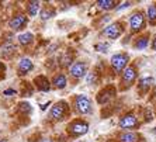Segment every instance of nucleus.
Wrapping results in <instances>:
<instances>
[{
  "instance_id": "obj_1",
  "label": "nucleus",
  "mask_w": 156,
  "mask_h": 142,
  "mask_svg": "<svg viewBox=\"0 0 156 142\" xmlns=\"http://www.w3.org/2000/svg\"><path fill=\"white\" fill-rule=\"evenodd\" d=\"M138 79V69L135 65H129L121 72L120 76V90L125 91L134 86V83Z\"/></svg>"
},
{
  "instance_id": "obj_2",
  "label": "nucleus",
  "mask_w": 156,
  "mask_h": 142,
  "mask_svg": "<svg viewBox=\"0 0 156 142\" xmlns=\"http://www.w3.org/2000/svg\"><path fill=\"white\" fill-rule=\"evenodd\" d=\"M128 27L132 34H139L146 28V17L142 10H135L128 18Z\"/></svg>"
},
{
  "instance_id": "obj_3",
  "label": "nucleus",
  "mask_w": 156,
  "mask_h": 142,
  "mask_svg": "<svg viewBox=\"0 0 156 142\" xmlns=\"http://www.w3.org/2000/svg\"><path fill=\"white\" fill-rule=\"evenodd\" d=\"M129 63V55L127 52H115V54L110 58V66H111V70H113L115 75H121L125 68Z\"/></svg>"
},
{
  "instance_id": "obj_4",
  "label": "nucleus",
  "mask_w": 156,
  "mask_h": 142,
  "mask_svg": "<svg viewBox=\"0 0 156 142\" xmlns=\"http://www.w3.org/2000/svg\"><path fill=\"white\" fill-rule=\"evenodd\" d=\"M73 108L79 115L93 113V103L86 94H77L73 98Z\"/></svg>"
},
{
  "instance_id": "obj_5",
  "label": "nucleus",
  "mask_w": 156,
  "mask_h": 142,
  "mask_svg": "<svg viewBox=\"0 0 156 142\" xmlns=\"http://www.w3.org/2000/svg\"><path fill=\"white\" fill-rule=\"evenodd\" d=\"M87 131H89V122L82 118H76L68 124V134L72 138H79L82 135L87 134Z\"/></svg>"
},
{
  "instance_id": "obj_6",
  "label": "nucleus",
  "mask_w": 156,
  "mask_h": 142,
  "mask_svg": "<svg viewBox=\"0 0 156 142\" xmlns=\"http://www.w3.org/2000/svg\"><path fill=\"white\" fill-rule=\"evenodd\" d=\"M69 115V106L66 101H58L52 106L51 111H49V117L55 121H62Z\"/></svg>"
},
{
  "instance_id": "obj_7",
  "label": "nucleus",
  "mask_w": 156,
  "mask_h": 142,
  "mask_svg": "<svg viewBox=\"0 0 156 142\" xmlns=\"http://www.w3.org/2000/svg\"><path fill=\"white\" fill-rule=\"evenodd\" d=\"M124 33H125V27H124L122 21L111 23L110 26H107L103 30V35L108 40H118Z\"/></svg>"
},
{
  "instance_id": "obj_8",
  "label": "nucleus",
  "mask_w": 156,
  "mask_h": 142,
  "mask_svg": "<svg viewBox=\"0 0 156 142\" xmlns=\"http://www.w3.org/2000/svg\"><path fill=\"white\" fill-rule=\"evenodd\" d=\"M118 127L122 131H135L139 128V120L136 118V115L132 113L124 114L118 121Z\"/></svg>"
},
{
  "instance_id": "obj_9",
  "label": "nucleus",
  "mask_w": 156,
  "mask_h": 142,
  "mask_svg": "<svg viewBox=\"0 0 156 142\" xmlns=\"http://www.w3.org/2000/svg\"><path fill=\"white\" fill-rule=\"evenodd\" d=\"M87 73H89V63L86 61H75L69 68V75L76 80L86 77Z\"/></svg>"
},
{
  "instance_id": "obj_10",
  "label": "nucleus",
  "mask_w": 156,
  "mask_h": 142,
  "mask_svg": "<svg viewBox=\"0 0 156 142\" xmlns=\"http://www.w3.org/2000/svg\"><path fill=\"white\" fill-rule=\"evenodd\" d=\"M27 24H28V17L26 14H21V13L14 14L10 18V21H9V27L13 31H20V30L26 28Z\"/></svg>"
},
{
  "instance_id": "obj_11",
  "label": "nucleus",
  "mask_w": 156,
  "mask_h": 142,
  "mask_svg": "<svg viewBox=\"0 0 156 142\" xmlns=\"http://www.w3.org/2000/svg\"><path fill=\"white\" fill-rule=\"evenodd\" d=\"M115 93H117V89L114 86H105L104 89H101L98 91L96 100H97L98 104H105V103H108L110 100H113L115 97Z\"/></svg>"
},
{
  "instance_id": "obj_12",
  "label": "nucleus",
  "mask_w": 156,
  "mask_h": 142,
  "mask_svg": "<svg viewBox=\"0 0 156 142\" xmlns=\"http://www.w3.org/2000/svg\"><path fill=\"white\" fill-rule=\"evenodd\" d=\"M144 137L134 131H122L118 135V142H142Z\"/></svg>"
},
{
  "instance_id": "obj_13",
  "label": "nucleus",
  "mask_w": 156,
  "mask_h": 142,
  "mask_svg": "<svg viewBox=\"0 0 156 142\" xmlns=\"http://www.w3.org/2000/svg\"><path fill=\"white\" fill-rule=\"evenodd\" d=\"M33 69H34V63L30 58H21L18 61L17 70H18V75H20V76H24V75L30 73Z\"/></svg>"
},
{
  "instance_id": "obj_14",
  "label": "nucleus",
  "mask_w": 156,
  "mask_h": 142,
  "mask_svg": "<svg viewBox=\"0 0 156 142\" xmlns=\"http://www.w3.org/2000/svg\"><path fill=\"white\" fill-rule=\"evenodd\" d=\"M149 38H151V34L149 33H145V34H142V35H139L138 38H135L134 44H132L134 49H136V51H144V49H146L149 45Z\"/></svg>"
},
{
  "instance_id": "obj_15",
  "label": "nucleus",
  "mask_w": 156,
  "mask_h": 142,
  "mask_svg": "<svg viewBox=\"0 0 156 142\" xmlns=\"http://www.w3.org/2000/svg\"><path fill=\"white\" fill-rule=\"evenodd\" d=\"M152 84H153V77L145 76V77H141V79L138 80V83H136V89H138V91L144 96V94H146V93L149 91V89L152 87Z\"/></svg>"
},
{
  "instance_id": "obj_16",
  "label": "nucleus",
  "mask_w": 156,
  "mask_h": 142,
  "mask_svg": "<svg viewBox=\"0 0 156 142\" xmlns=\"http://www.w3.org/2000/svg\"><path fill=\"white\" fill-rule=\"evenodd\" d=\"M34 84H35L37 89L40 91H49V89H51L49 80L45 76H42V75H40V76H37L35 79H34Z\"/></svg>"
},
{
  "instance_id": "obj_17",
  "label": "nucleus",
  "mask_w": 156,
  "mask_h": 142,
  "mask_svg": "<svg viewBox=\"0 0 156 142\" xmlns=\"http://www.w3.org/2000/svg\"><path fill=\"white\" fill-rule=\"evenodd\" d=\"M52 84H54L55 89H59V90L65 89L66 84H68V77H66V75L65 73H56L54 76V79H52Z\"/></svg>"
},
{
  "instance_id": "obj_18",
  "label": "nucleus",
  "mask_w": 156,
  "mask_h": 142,
  "mask_svg": "<svg viewBox=\"0 0 156 142\" xmlns=\"http://www.w3.org/2000/svg\"><path fill=\"white\" fill-rule=\"evenodd\" d=\"M96 4L101 10H113V9H117L118 2H115V0H98Z\"/></svg>"
},
{
  "instance_id": "obj_19",
  "label": "nucleus",
  "mask_w": 156,
  "mask_h": 142,
  "mask_svg": "<svg viewBox=\"0 0 156 142\" xmlns=\"http://www.w3.org/2000/svg\"><path fill=\"white\" fill-rule=\"evenodd\" d=\"M40 7H41V3L40 2H28L27 3V14L30 17H35L38 14V11H40Z\"/></svg>"
},
{
  "instance_id": "obj_20",
  "label": "nucleus",
  "mask_w": 156,
  "mask_h": 142,
  "mask_svg": "<svg viewBox=\"0 0 156 142\" xmlns=\"http://www.w3.org/2000/svg\"><path fill=\"white\" fill-rule=\"evenodd\" d=\"M146 20L149 21V24L156 26V3H152L146 10Z\"/></svg>"
},
{
  "instance_id": "obj_21",
  "label": "nucleus",
  "mask_w": 156,
  "mask_h": 142,
  "mask_svg": "<svg viewBox=\"0 0 156 142\" xmlns=\"http://www.w3.org/2000/svg\"><path fill=\"white\" fill-rule=\"evenodd\" d=\"M18 44L23 45V47H28L31 42L34 41V35L31 33H23L18 35Z\"/></svg>"
},
{
  "instance_id": "obj_22",
  "label": "nucleus",
  "mask_w": 156,
  "mask_h": 142,
  "mask_svg": "<svg viewBox=\"0 0 156 142\" xmlns=\"http://www.w3.org/2000/svg\"><path fill=\"white\" fill-rule=\"evenodd\" d=\"M86 82L89 84H97L100 82V73L98 70H91L86 75Z\"/></svg>"
},
{
  "instance_id": "obj_23",
  "label": "nucleus",
  "mask_w": 156,
  "mask_h": 142,
  "mask_svg": "<svg viewBox=\"0 0 156 142\" xmlns=\"http://www.w3.org/2000/svg\"><path fill=\"white\" fill-rule=\"evenodd\" d=\"M16 52V45L11 42V41H9V42H6V44L2 47V51H0V54L3 55V56H9V55L14 54Z\"/></svg>"
},
{
  "instance_id": "obj_24",
  "label": "nucleus",
  "mask_w": 156,
  "mask_h": 142,
  "mask_svg": "<svg viewBox=\"0 0 156 142\" xmlns=\"http://www.w3.org/2000/svg\"><path fill=\"white\" fill-rule=\"evenodd\" d=\"M54 16H55V10L51 6H49V7L47 6V7H44L42 10H41V18H42V20H48V18L54 17Z\"/></svg>"
},
{
  "instance_id": "obj_25",
  "label": "nucleus",
  "mask_w": 156,
  "mask_h": 142,
  "mask_svg": "<svg viewBox=\"0 0 156 142\" xmlns=\"http://www.w3.org/2000/svg\"><path fill=\"white\" fill-rule=\"evenodd\" d=\"M73 56L70 52H66V54H63V56H62V61H61V65L63 66V68H70V65L73 63Z\"/></svg>"
},
{
  "instance_id": "obj_26",
  "label": "nucleus",
  "mask_w": 156,
  "mask_h": 142,
  "mask_svg": "<svg viewBox=\"0 0 156 142\" xmlns=\"http://www.w3.org/2000/svg\"><path fill=\"white\" fill-rule=\"evenodd\" d=\"M18 110L21 111V113H24V114H30L31 111H33V107H31V104L30 103H26V101H23V103H20L18 104Z\"/></svg>"
},
{
  "instance_id": "obj_27",
  "label": "nucleus",
  "mask_w": 156,
  "mask_h": 142,
  "mask_svg": "<svg viewBox=\"0 0 156 142\" xmlns=\"http://www.w3.org/2000/svg\"><path fill=\"white\" fill-rule=\"evenodd\" d=\"M96 51L98 52H107V48H108V44H104V42H98V44L94 45Z\"/></svg>"
},
{
  "instance_id": "obj_28",
  "label": "nucleus",
  "mask_w": 156,
  "mask_h": 142,
  "mask_svg": "<svg viewBox=\"0 0 156 142\" xmlns=\"http://www.w3.org/2000/svg\"><path fill=\"white\" fill-rule=\"evenodd\" d=\"M131 6L129 2H124V3H121V6H117L115 10H122V9H128Z\"/></svg>"
},
{
  "instance_id": "obj_29",
  "label": "nucleus",
  "mask_w": 156,
  "mask_h": 142,
  "mask_svg": "<svg viewBox=\"0 0 156 142\" xmlns=\"http://www.w3.org/2000/svg\"><path fill=\"white\" fill-rule=\"evenodd\" d=\"M3 94L4 96H14V94H17V91H16L14 89H7V90L3 91Z\"/></svg>"
},
{
  "instance_id": "obj_30",
  "label": "nucleus",
  "mask_w": 156,
  "mask_h": 142,
  "mask_svg": "<svg viewBox=\"0 0 156 142\" xmlns=\"http://www.w3.org/2000/svg\"><path fill=\"white\" fill-rule=\"evenodd\" d=\"M4 72H6V66H4L3 62H0V79L4 77Z\"/></svg>"
},
{
  "instance_id": "obj_31",
  "label": "nucleus",
  "mask_w": 156,
  "mask_h": 142,
  "mask_svg": "<svg viewBox=\"0 0 156 142\" xmlns=\"http://www.w3.org/2000/svg\"><path fill=\"white\" fill-rule=\"evenodd\" d=\"M152 49L156 51V35L153 37V40H152Z\"/></svg>"
},
{
  "instance_id": "obj_32",
  "label": "nucleus",
  "mask_w": 156,
  "mask_h": 142,
  "mask_svg": "<svg viewBox=\"0 0 156 142\" xmlns=\"http://www.w3.org/2000/svg\"><path fill=\"white\" fill-rule=\"evenodd\" d=\"M41 142H54V141H52L51 138H45V139H42V141H41Z\"/></svg>"
},
{
  "instance_id": "obj_33",
  "label": "nucleus",
  "mask_w": 156,
  "mask_h": 142,
  "mask_svg": "<svg viewBox=\"0 0 156 142\" xmlns=\"http://www.w3.org/2000/svg\"><path fill=\"white\" fill-rule=\"evenodd\" d=\"M0 142H9L6 138H0Z\"/></svg>"
},
{
  "instance_id": "obj_34",
  "label": "nucleus",
  "mask_w": 156,
  "mask_h": 142,
  "mask_svg": "<svg viewBox=\"0 0 156 142\" xmlns=\"http://www.w3.org/2000/svg\"><path fill=\"white\" fill-rule=\"evenodd\" d=\"M77 142H84V141H77Z\"/></svg>"
}]
</instances>
